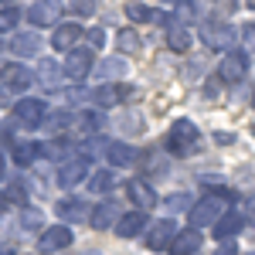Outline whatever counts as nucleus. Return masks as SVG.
I'll use <instances>...</instances> for the list:
<instances>
[{"mask_svg": "<svg viewBox=\"0 0 255 255\" xmlns=\"http://www.w3.org/2000/svg\"><path fill=\"white\" fill-rule=\"evenodd\" d=\"M82 34H85V24L79 20H61L58 27H51V48L58 51V55H68L75 44H82Z\"/></svg>", "mask_w": 255, "mask_h": 255, "instance_id": "18", "label": "nucleus"}, {"mask_svg": "<svg viewBox=\"0 0 255 255\" xmlns=\"http://www.w3.org/2000/svg\"><path fill=\"white\" fill-rule=\"evenodd\" d=\"M119 215H123V208H119L116 197H99L92 204V211H89V228L92 232H113Z\"/></svg>", "mask_w": 255, "mask_h": 255, "instance_id": "15", "label": "nucleus"}, {"mask_svg": "<svg viewBox=\"0 0 255 255\" xmlns=\"http://www.w3.org/2000/svg\"><path fill=\"white\" fill-rule=\"evenodd\" d=\"M41 51H44V38H41V31H31V27H20L7 41V55H14V61L41 58Z\"/></svg>", "mask_w": 255, "mask_h": 255, "instance_id": "12", "label": "nucleus"}, {"mask_svg": "<svg viewBox=\"0 0 255 255\" xmlns=\"http://www.w3.org/2000/svg\"><path fill=\"white\" fill-rule=\"evenodd\" d=\"M3 55H7V41L0 38V61H3Z\"/></svg>", "mask_w": 255, "mask_h": 255, "instance_id": "48", "label": "nucleus"}, {"mask_svg": "<svg viewBox=\"0 0 255 255\" xmlns=\"http://www.w3.org/2000/svg\"><path fill=\"white\" fill-rule=\"evenodd\" d=\"M201 245H204V235H201L197 228H177V235H174V242H170L167 255H197Z\"/></svg>", "mask_w": 255, "mask_h": 255, "instance_id": "28", "label": "nucleus"}, {"mask_svg": "<svg viewBox=\"0 0 255 255\" xmlns=\"http://www.w3.org/2000/svg\"><path fill=\"white\" fill-rule=\"evenodd\" d=\"M252 106H255V89H252Z\"/></svg>", "mask_w": 255, "mask_h": 255, "instance_id": "50", "label": "nucleus"}, {"mask_svg": "<svg viewBox=\"0 0 255 255\" xmlns=\"http://www.w3.org/2000/svg\"><path fill=\"white\" fill-rule=\"evenodd\" d=\"M75 109L72 106H58V109H48V116L41 119V129L44 136H68L75 129Z\"/></svg>", "mask_w": 255, "mask_h": 255, "instance_id": "19", "label": "nucleus"}, {"mask_svg": "<svg viewBox=\"0 0 255 255\" xmlns=\"http://www.w3.org/2000/svg\"><path fill=\"white\" fill-rule=\"evenodd\" d=\"M0 3H17V0H0Z\"/></svg>", "mask_w": 255, "mask_h": 255, "instance_id": "49", "label": "nucleus"}, {"mask_svg": "<svg viewBox=\"0 0 255 255\" xmlns=\"http://www.w3.org/2000/svg\"><path fill=\"white\" fill-rule=\"evenodd\" d=\"M201 129H197L191 119H177L174 126L167 129V136H163V150L170 153V157H191L197 146H201Z\"/></svg>", "mask_w": 255, "mask_h": 255, "instance_id": "3", "label": "nucleus"}, {"mask_svg": "<svg viewBox=\"0 0 255 255\" xmlns=\"http://www.w3.org/2000/svg\"><path fill=\"white\" fill-rule=\"evenodd\" d=\"M242 232H245V218H242L238 208H228V211L211 225V235H215L218 242H235Z\"/></svg>", "mask_w": 255, "mask_h": 255, "instance_id": "25", "label": "nucleus"}, {"mask_svg": "<svg viewBox=\"0 0 255 255\" xmlns=\"http://www.w3.org/2000/svg\"><path fill=\"white\" fill-rule=\"evenodd\" d=\"M20 24H24V10H20L17 3H0V38L17 34Z\"/></svg>", "mask_w": 255, "mask_h": 255, "instance_id": "31", "label": "nucleus"}, {"mask_svg": "<svg viewBox=\"0 0 255 255\" xmlns=\"http://www.w3.org/2000/svg\"><path fill=\"white\" fill-rule=\"evenodd\" d=\"M92 65H96V51H89L85 44H75L68 55H61V75L68 85H85L92 79Z\"/></svg>", "mask_w": 255, "mask_h": 255, "instance_id": "5", "label": "nucleus"}, {"mask_svg": "<svg viewBox=\"0 0 255 255\" xmlns=\"http://www.w3.org/2000/svg\"><path fill=\"white\" fill-rule=\"evenodd\" d=\"M197 38H201V44H204L208 51H218V55L235 51V27H232V24H225V20H218V17L201 20Z\"/></svg>", "mask_w": 255, "mask_h": 255, "instance_id": "7", "label": "nucleus"}, {"mask_svg": "<svg viewBox=\"0 0 255 255\" xmlns=\"http://www.w3.org/2000/svg\"><path fill=\"white\" fill-rule=\"evenodd\" d=\"M126 75H129V61L123 55H106L92 65V79L99 82H123Z\"/></svg>", "mask_w": 255, "mask_h": 255, "instance_id": "23", "label": "nucleus"}, {"mask_svg": "<svg viewBox=\"0 0 255 255\" xmlns=\"http://www.w3.org/2000/svg\"><path fill=\"white\" fill-rule=\"evenodd\" d=\"M14 143H17V133H14V126H10V123H0V150L7 153Z\"/></svg>", "mask_w": 255, "mask_h": 255, "instance_id": "40", "label": "nucleus"}, {"mask_svg": "<svg viewBox=\"0 0 255 255\" xmlns=\"http://www.w3.org/2000/svg\"><path fill=\"white\" fill-rule=\"evenodd\" d=\"M75 255H102L99 249H82V252H75Z\"/></svg>", "mask_w": 255, "mask_h": 255, "instance_id": "47", "label": "nucleus"}, {"mask_svg": "<svg viewBox=\"0 0 255 255\" xmlns=\"http://www.w3.org/2000/svg\"><path fill=\"white\" fill-rule=\"evenodd\" d=\"M238 38H242V51H255V20H245L242 24Z\"/></svg>", "mask_w": 255, "mask_h": 255, "instance_id": "39", "label": "nucleus"}, {"mask_svg": "<svg viewBox=\"0 0 255 255\" xmlns=\"http://www.w3.org/2000/svg\"><path fill=\"white\" fill-rule=\"evenodd\" d=\"M235 10H238V0H215V14H218V20L228 17V14H235Z\"/></svg>", "mask_w": 255, "mask_h": 255, "instance_id": "42", "label": "nucleus"}, {"mask_svg": "<svg viewBox=\"0 0 255 255\" xmlns=\"http://www.w3.org/2000/svg\"><path fill=\"white\" fill-rule=\"evenodd\" d=\"M10 211V204H7V197H3V191H0V215H7Z\"/></svg>", "mask_w": 255, "mask_h": 255, "instance_id": "45", "label": "nucleus"}, {"mask_svg": "<svg viewBox=\"0 0 255 255\" xmlns=\"http://www.w3.org/2000/svg\"><path fill=\"white\" fill-rule=\"evenodd\" d=\"M133 99V85L129 82H99L89 89V106L92 109H116V106H126Z\"/></svg>", "mask_w": 255, "mask_h": 255, "instance_id": "6", "label": "nucleus"}, {"mask_svg": "<svg viewBox=\"0 0 255 255\" xmlns=\"http://www.w3.org/2000/svg\"><path fill=\"white\" fill-rule=\"evenodd\" d=\"M82 44H85L89 51H96V48H102V44H106V27H99V24H92V27H85V34H82Z\"/></svg>", "mask_w": 255, "mask_h": 255, "instance_id": "38", "label": "nucleus"}, {"mask_svg": "<svg viewBox=\"0 0 255 255\" xmlns=\"http://www.w3.org/2000/svg\"><path fill=\"white\" fill-rule=\"evenodd\" d=\"M44 225H48V221H44V208H38V204H27V208L17 211V228L20 232H34V235H38Z\"/></svg>", "mask_w": 255, "mask_h": 255, "instance_id": "32", "label": "nucleus"}, {"mask_svg": "<svg viewBox=\"0 0 255 255\" xmlns=\"http://www.w3.org/2000/svg\"><path fill=\"white\" fill-rule=\"evenodd\" d=\"M31 85H34V68H27L24 61H3L0 65V92L7 99H20L31 96Z\"/></svg>", "mask_w": 255, "mask_h": 255, "instance_id": "4", "label": "nucleus"}, {"mask_svg": "<svg viewBox=\"0 0 255 255\" xmlns=\"http://www.w3.org/2000/svg\"><path fill=\"white\" fill-rule=\"evenodd\" d=\"M7 157L17 163V170H34L41 160H44V150H41V139H17L10 150H7Z\"/></svg>", "mask_w": 255, "mask_h": 255, "instance_id": "20", "label": "nucleus"}, {"mask_svg": "<svg viewBox=\"0 0 255 255\" xmlns=\"http://www.w3.org/2000/svg\"><path fill=\"white\" fill-rule=\"evenodd\" d=\"M211 255H238V245L235 242H218V249Z\"/></svg>", "mask_w": 255, "mask_h": 255, "instance_id": "43", "label": "nucleus"}, {"mask_svg": "<svg viewBox=\"0 0 255 255\" xmlns=\"http://www.w3.org/2000/svg\"><path fill=\"white\" fill-rule=\"evenodd\" d=\"M167 48H170L174 55H184V51L191 48V31H187V27L170 24V27H167Z\"/></svg>", "mask_w": 255, "mask_h": 255, "instance_id": "36", "label": "nucleus"}, {"mask_svg": "<svg viewBox=\"0 0 255 255\" xmlns=\"http://www.w3.org/2000/svg\"><path fill=\"white\" fill-rule=\"evenodd\" d=\"M174 3H180V0H174Z\"/></svg>", "mask_w": 255, "mask_h": 255, "instance_id": "51", "label": "nucleus"}, {"mask_svg": "<svg viewBox=\"0 0 255 255\" xmlns=\"http://www.w3.org/2000/svg\"><path fill=\"white\" fill-rule=\"evenodd\" d=\"M89 170H92V163L75 153L72 160H65V163H58V167H55V187H61L65 194H75V187H82V184H85Z\"/></svg>", "mask_w": 255, "mask_h": 255, "instance_id": "10", "label": "nucleus"}, {"mask_svg": "<svg viewBox=\"0 0 255 255\" xmlns=\"http://www.w3.org/2000/svg\"><path fill=\"white\" fill-rule=\"evenodd\" d=\"M160 204H163L170 215H187V211H191V204H194V197L187 194V191H174V194L160 197Z\"/></svg>", "mask_w": 255, "mask_h": 255, "instance_id": "35", "label": "nucleus"}, {"mask_svg": "<svg viewBox=\"0 0 255 255\" xmlns=\"http://www.w3.org/2000/svg\"><path fill=\"white\" fill-rule=\"evenodd\" d=\"M89 211H92V201L82 194H61L55 201V208H51V215L68 228H75L79 221H89Z\"/></svg>", "mask_w": 255, "mask_h": 255, "instance_id": "11", "label": "nucleus"}, {"mask_svg": "<svg viewBox=\"0 0 255 255\" xmlns=\"http://www.w3.org/2000/svg\"><path fill=\"white\" fill-rule=\"evenodd\" d=\"M177 27H191V24H201V3L197 0H180L174 7V14H170Z\"/></svg>", "mask_w": 255, "mask_h": 255, "instance_id": "33", "label": "nucleus"}, {"mask_svg": "<svg viewBox=\"0 0 255 255\" xmlns=\"http://www.w3.org/2000/svg\"><path fill=\"white\" fill-rule=\"evenodd\" d=\"M146 225H150V215L146 211H136V208H129V211H123L116 221V238H123V242H129V238H143V232H146Z\"/></svg>", "mask_w": 255, "mask_h": 255, "instance_id": "21", "label": "nucleus"}, {"mask_svg": "<svg viewBox=\"0 0 255 255\" xmlns=\"http://www.w3.org/2000/svg\"><path fill=\"white\" fill-rule=\"evenodd\" d=\"M72 245H75V228H68V225H61V221L44 225L38 232V242H34L38 255H61V252H68Z\"/></svg>", "mask_w": 255, "mask_h": 255, "instance_id": "8", "label": "nucleus"}, {"mask_svg": "<svg viewBox=\"0 0 255 255\" xmlns=\"http://www.w3.org/2000/svg\"><path fill=\"white\" fill-rule=\"evenodd\" d=\"M0 191H3V197H7V204H10V211H14V208H27V204H31V187H27V180H24V177H7V180H3V187H0Z\"/></svg>", "mask_w": 255, "mask_h": 255, "instance_id": "29", "label": "nucleus"}, {"mask_svg": "<svg viewBox=\"0 0 255 255\" xmlns=\"http://www.w3.org/2000/svg\"><path fill=\"white\" fill-rule=\"evenodd\" d=\"M65 75H61V61L55 58H41L38 68H34V85H41L44 92H58Z\"/></svg>", "mask_w": 255, "mask_h": 255, "instance_id": "27", "label": "nucleus"}, {"mask_svg": "<svg viewBox=\"0 0 255 255\" xmlns=\"http://www.w3.org/2000/svg\"><path fill=\"white\" fill-rule=\"evenodd\" d=\"M75 129H79L82 136H106L109 119H106V113H102V109L85 106V109H79V116H75Z\"/></svg>", "mask_w": 255, "mask_h": 255, "instance_id": "26", "label": "nucleus"}, {"mask_svg": "<svg viewBox=\"0 0 255 255\" xmlns=\"http://www.w3.org/2000/svg\"><path fill=\"white\" fill-rule=\"evenodd\" d=\"M7 177H10V157H7V153L0 150V184H3Z\"/></svg>", "mask_w": 255, "mask_h": 255, "instance_id": "44", "label": "nucleus"}, {"mask_svg": "<svg viewBox=\"0 0 255 255\" xmlns=\"http://www.w3.org/2000/svg\"><path fill=\"white\" fill-rule=\"evenodd\" d=\"M41 150H44V160H51L58 167V163H65V160H72L79 153V139L72 136V133L68 136H48L41 143Z\"/></svg>", "mask_w": 255, "mask_h": 255, "instance_id": "22", "label": "nucleus"}, {"mask_svg": "<svg viewBox=\"0 0 255 255\" xmlns=\"http://www.w3.org/2000/svg\"><path fill=\"white\" fill-rule=\"evenodd\" d=\"M123 191H126V201L136 208V211H153L160 204V194H157V187L150 184V180H143V177H126L123 180Z\"/></svg>", "mask_w": 255, "mask_h": 255, "instance_id": "13", "label": "nucleus"}, {"mask_svg": "<svg viewBox=\"0 0 255 255\" xmlns=\"http://www.w3.org/2000/svg\"><path fill=\"white\" fill-rule=\"evenodd\" d=\"M116 187H119L116 170H109V167H92L89 177H85V191L92 197H113Z\"/></svg>", "mask_w": 255, "mask_h": 255, "instance_id": "24", "label": "nucleus"}, {"mask_svg": "<svg viewBox=\"0 0 255 255\" xmlns=\"http://www.w3.org/2000/svg\"><path fill=\"white\" fill-rule=\"evenodd\" d=\"M48 109L51 106L44 102V96H20L10 102V126L34 133V129H41V119L48 116Z\"/></svg>", "mask_w": 255, "mask_h": 255, "instance_id": "2", "label": "nucleus"}, {"mask_svg": "<svg viewBox=\"0 0 255 255\" xmlns=\"http://www.w3.org/2000/svg\"><path fill=\"white\" fill-rule=\"evenodd\" d=\"M238 211H242V218H245V225H252V228H255V194H249V197H245Z\"/></svg>", "mask_w": 255, "mask_h": 255, "instance_id": "41", "label": "nucleus"}, {"mask_svg": "<svg viewBox=\"0 0 255 255\" xmlns=\"http://www.w3.org/2000/svg\"><path fill=\"white\" fill-rule=\"evenodd\" d=\"M174 235H177V221H174V218H170V215L157 218V221H150V225H146V232H143V245H146L153 255L167 252V249H170V242H174Z\"/></svg>", "mask_w": 255, "mask_h": 255, "instance_id": "14", "label": "nucleus"}, {"mask_svg": "<svg viewBox=\"0 0 255 255\" xmlns=\"http://www.w3.org/2000/svg\"><path fill=\"white\" fill-rule=\"evenodd\" d=\"M102 157H106V167L109 170H126V167H136L139 150L133 143H126V139H106Z\"/></svg>", "mask_w": 255, "mask_h": 255, "instance_id": "16", "label": "nucleus"}, {"mask_svg": "<svg viewBox=\"0 0 255 255\" xmlns=\"http://www.w3.org/2000/svg\"><path fill=\"white\" fill-rule=\"evenodd\" d=\"M68 10H72V20H89V17H96V10H99V3L96 0H72V7H68Z\"/></svg>", "mask_w": 255, "mask_h": 255, "instance_id": "37", "label": "nucleus"}, {"mask_svg": "<svg viewBox=\"0 0 255 255\" xmlns=\"http://www.w3.org/2000/svg\"><path fill=\"white\" fill-rule=\"evenodd\" d=\"M228 208H235V194L225 187V191H218V194H204L201 201H194L191 211H187V221H191V228L204 232V228H211Z\"/></svg>", "mask_w": 255, "mask_h": 255, "instance_id": "1", "label": "nucleus"}, {"mask_svg": "<svg viewBox=\"0 0 255 255\" xmlns=\"http://www.w3.org/2000/svg\"><path fill=\"white\" fill-rule=\"evenodd\" d=\"M136 167L143 170V180H160V177H167L170 174V160L167 157H160V153H139L136 160Z\"/></svg>", "mask_w": 255, "mask_h": 255, "instance_id": "30", "label": "nucleus"}, {"mask_svg": "<svg viewBox=\"0 0 255 255\" xmlns=\"http://www.w3.org/2000/svg\"><path fill=\"white\" fill-rule=\"evenodd\" d=\"M0 255H17V249L14 245H0Z\"/></svg>", "mask_w": 255, "mask_h": 255, "instance_id": "46", "label": "nucleus"}, {"mask_svg": "<svg viewBox=\"0 0 255 255\" xmlns=\"http://www.w3.org/2000/svg\"><path fill=\"white\" fill-rule=\"evenodd\" d=\"M61 17H65V0H34V3L24 10V20L31 24V31L58 27Z\"/></svg>", "mask_w": 255, "mask_h": 255, "instance_id": "9", "label": "nucleus"}, {"mask_svg": "<svg viewBox=\"0 0 255 255\" xmlns=\"http://www.w3.org/2000/svg\"><path fill=\"white\" fill-rule=\"evenodd\" d=\"M116 48H119V55L126 58V55H133V51L143 48V38H139L133 27H119L116 31Z\"/></svg>", "mask_w": 255, "mask_h": 255, "instance_id": "34", "label": "nucleus"}, {"mask_svg": "<svg viewBox=\"0 0 255 255\" xmlns=\"http://www.w3.org/2000/svg\"><path fill=\"white\" fill-rule=\"evenodd\" d=\"M249 75V51H228V55H221V65H218V79L225 82V85H238V82Z\"/></svg>", "mask_w": 255, "mask_h": 255, "instance_id": "17", "label": "nucleus"}, {"mask_svg": "<svg viewBox=\"0 0 255 255\" xmlns=\"http://www.w3.org/2000/svg\"><path fill=\"white\" fill-rule=\"evenodd\" d=\"M252 255H255V252H252Z\"/></svg>", "mask_w": 255, "mask_h": 255, "instance_id": "52", "label": "nucleus"}]
</instances>
